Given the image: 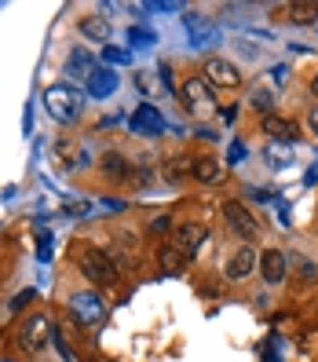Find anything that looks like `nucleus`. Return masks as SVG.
I'll use <instances>...</instances> for the list:
<instances>
[{
  "label": "nucleus",
  "instance_id": "obj_21",
  "mask_svg": "<svg viewBox=\"0 0 318 362\" xmlns=\"http://www.w3.org/2000/svg\"><path fill=\"white\" fill-rule=\"evenodd\" d=\"M102 59L110 62V66H129V62H132V52H129V48H114V45H106V48H102Z\"/></svg>",
  "mask_w": 318,
  "mask_h": 362
},
{
  "label": "nucleus",
  "instance_id": "obj_1",
  "mask_svg": "<svg viewBox=\"0 0 318 362\" xmlns=\"http://www.w3.org/2000/svg\"><path fill=\"white\" fill-rule=\"evenodd\" d=\"M45 103H48V114L59 124H73L81 117V106H84L81 92L70 88V84H52V88L45 92Z\"/></svg>",
  "mask_w": 318,
  "mask_h": 362
},
{
  "label": "nucleus",
  "instance_id": "obj_17",
  "mask_svg": "<svg viewBox=\"0 0 318 362\" xmlns=\"http://www.w3.org/2000/svg\"><path fill=\"white\" fill-rule=\"evenodd\" d=\"M289 18L300 23V26H307V23L318 18V4H311V0H296V4H289Z\"/></svg>",
  "mask_w": 318,
  "mask_h": 362
},
{
  "label": "nucleus",
  "instance_id": "obj_8",
  "mask_svg": "<svg viewBox=\"0 0 318 362\" xmlns=\"http://www.w3.org/2000/svg\"><path fill=\"white\" fill-rule=\"evenodd\" d=\"M205 238H208V230H205L201 223H183V227H176V234H172L176 249H183L187 257H194V252L205 245Z\"/></svg>",
  "mask_w": 318,
  "mask_h": 362
},
{
  "label": "nucleus",
  "instance_id": "obj_15",
  "mask_svg": "<svg viewBox=\"0 0 318 362\" xmlns=\"http://www.w3.org/2000/svg\"><path fill=\"white\" fill-rule=\"evenodd\" d=\"M264 158H267L271 168H285V165H293V146L289 143H267Z\"/></svg>",
  "mask_w": 318,
  "mask_h": 362
},
{
  "label": "nucleus",
  "instance_id": "obj_11",
  "mask_svg": "<svg viewBox=\"0 0 318 362\" xmlns=\"http://www.w3.org/2000/svg\"><path fill=\"white\" fill-rule=\"evenodd\" d=\"M264 132H267L274 143H289V146H293V139H296V136H300V132H296V124H293V121H285V117H278V114L264 117Z\"/></svg>",
  "mask_w": 318,
  "mask_h": 362
},
{
  "label": "nucleus",
  "instance_id": "obj_29",
  "mask_svg": "<svg viewBox=\"0 0 318 362\" xmlns=\"http://www.w3.org/2000/svg\"><path fill=\"white\" fill-rule=\"evenodd\" d=\"M285 77H289V70H285V66H274V81H278V84H282Z\"/></svg>",
  "mask_w": 318,
  "mask_h": 362
},
{
  "label": "nucleus",
  "instance_id": "obj_12",
  "mask_svg": "<svg viewBox=\"0 0 318 362\" xmlns=\"http://www.w3.org/2000/svg\"><path fill=\"white\" fill-rule=\"evenodd\" d=\"M252 267H257V249H249V245H245V249H238L235 257H230V264H227V279H230V282H238V279H245Z\"/></svg>",
  "mask_w": 318,
  "mask_h": 362
},
{
  "label": "nucleus",
  "instance_id": "obj_19",
  "mask_svg": "<svg viewBox=\"0 0 318 362\" xmlns=\"http://www.w3.org/2000/svg\"><path fill=\"white\" fill-rule=\"evenodd\" d=\"M187 260H190V257H187L183 249H172V245H165V249H161V267H165V271H172V274H179V271L187 267Z\"/></svg>",
  "mask_w": 318,
  "mask_h": 362
},
{
  "label": "nucleus",
  "instance_id": "obj_4",
  "mask_svg": "<svg viewBox=\"0 0 318 362\" xmlns=\"http://www.w3.org/2000/svg\"><path fill=\"white\" fill-rule=\"evenodd\" d=\"M223 216H227V227L235 230V234H242V238H257V234H260V223L252 220V212L242 202H227L223 205Z\"/></svg>",
  "mask_w": 318,
  "mask_h": 362
},
{
  "label": "nucleus",
  "instance_id": "obj_14",
  "mask_svg": "<svg viewBox=\"0 0 318 362\" xmlns=\"http://www.w3.org/2000/svg\"><path fill=\"white\" fill-rule=\"evenodd\" d=\"M66 74H70V77H84V81H88V77L95 74V66H92V52L73 48V52H70V59H66Z\"/></svg>",
  "mask_w": 318,
  "mask_h": 362
},
{
  "label": "nucleus",
  "instance_id": "obj_16",
  "mask_svg": "<svg viewBox=\"0 0 318 362\" xmlns=\"http://www.w3.org/2000/svg\"><path fill=\"white\" fill-rule=\"evenodd\" d=\"M190 176L205 180V183H216V180H220V165L212 161V158H194V165H190Z\"/></svg>",
  "mask_w": 318,
  "mask_h": 362
},
{
  "label": "nucleus",
  "instance_id": "obj_9",
  "mask_svg": "<svg viewBox=\"0 0 318 362\" xmlns=\"http://www.w3.org/2000/svg\"><path fill=\"white\" fill-rule=\"evenodd\" d=\"M183 99H187V106L190 110H212V88H208V81H201V77H190L187 84H183Z\"/></svg>",
  "mask_w": 318,
  "mask_h": 362
},
{
  "label": "nucleus",
  "instance_id": "obj_25",
  "mask_svg": "<svg viewBox=\"0 0 318 362\" xmlns=\"http://www.w3.org/2000/svg\"><path fill=\"white\" fill-rule=\"evenodd\" d=\"M252 106H257V110H264V114L271 117V106H274V103H271L267 92H257V95H252Z\"/></svg>",
  "mask_w": 318,
  "mask_h": 362
},
{
  "label": "nucleus",
  "instance_id": "obj_10",
  "mask_svg": "<svg viewBox=\"0 0 318 362\" xmlns=\"http://www.w3.org/2000/svg\"><path fill=\"white\" fill-rule=\"evenodd\" d=\"M260 271H264V282L278 286V282L285 279V252H282V249H264V257H260Z\"/></svg>",
  "mask_w": 318,
  "mask_h": 362
},
{
  "label": "nucleus",
  "instance_id": "obj_28",
  "mask_svg": "<svg viewBox=\"0 0 318 362\" xmlns=\"http://www.w3.org/2000/svg\"><path fill=\"white\" fill-rule=\"evenodd\" d=\"M307 129H311V132H318V106H314V110L307 114Z\"/></svg>",
  "mask_w": 318,
  "mask_h": 362
},
{
  "label": "nucleus",
  "instance_id": "obj_24",
  "mask_svg": "<svg viewBox=\"0 0 318 362\" xmlns=\"http://www.w3.org/2000/svg\"><path fill=\"white\" fill-rule=\"evenodd\" d=\"M102 173L106 176H124V158L121 154H106L102 158Z\"/></svg>",
  "mask_w": 318,
  "mask_h": 362
},
{
  "label": "nucleus",
  "instance_id": "obj_6",
  "mask_svg": "<svg viewBox=\"0 0 318 362\" xmlns=\"http://www.w3.org/2000/svg\"><path fill=\"white\" fill-rule=\"evenodd\" d=\"M205 81L216 84V88H235V84H242V74H238L235 62H227V59H208L205 62Z\"/></svg>",
  "mask_w": 318,
  "mask_h": 362
},
{
  "label": "nucleus",
  "instance_id": "obj_13",
  "mask_svg": "<svg viewBox=\"0 0 318 362\" xmlns=\"http://www.w3.org/2000/svg\"><path fill=\"white\" fill-rule=\"evenodd\" d=\"M114 88H117V74L114 70H95L88 77V95H95V99L114 95Z\"/></svg>",
  "mask_w": 318,
  "mask_h": 362
},
{
  "label": "nucleus",
  "instance_id": "obj_30",
  "mask_svg": "<svg viewBox=\"0 0 318 362\" xmlns=\"http://www.w3.org/2000/svg\"><path fill=\"white\" fill-rule=\"evenodd\" d=\"M311 92L318 95V74H314V81H311Z\"/></svg>",
  "mask_w": 318,
  "mask_h": 362
},
{
  "label": "nucleus",
  "instance_id": "obj_26",
  "mask_svg": "<svg viewBox=\"0 0 318 362\" xmlns=\"http://www.w3.org/2000/svg\"><path fill=\"white\" fill-rule=\"evenodd\" d=\"M230 158H235L230 165H238V161L245 158V143H242V139H235V143H230Z\"/></svg>",
  "mask_w": 318,
  "mask_h": 362
},
{
  "label": "nucleus",
  "instance_id": "obj_27",
  "mask_svg": "<svg viewBox=\"0 0 318 362\" xmlns=\"http://www.w3.org/2000/svg\"><path fill=\"white\" fill-rule=\"evenodd\" d=\"M304 183H307V187H314V183H318V161H314V165L307 168V176H304Z\"/></svg>",
  "mask_w": 318,
  "mask_h": 362
},
{
  "label": "nucleus",
  "instance_id": "obj_18",
  "mask_svg": "<svg viewBox=\"0 0 318 362\" xmlns=\"http://www.w3.org/2000/svg\"><path fill=\"white\" fill-rule=\"evenodd\" d=\"M84 37H92V40H110V23H106L102 15H92V18H84L81 23Z\"/></svg>",
  "mask_w": 318,
  "mask_h": 362
},
{
  "label": "nucleus",
  "instance_id": "obj_5",
  "mask_svg": "<svg viewBox=\"0 0 318 362\" xmlns=\"http://www.w3.org/2000/svg\"><path fill=\"white\" fill-rule=\"evenodd\" d=\"M70 308H73V315L81 318L84 326L102 322V315H106V308H102V300H99L95 293H73L70 296Z\"/></svg>",
  "mask_w": 318,
  "mask_h": 362
},
{
  "label": "nucleus",
  "instance_id": "obj_2",
  "mask_svg": "<svg viewBox=\"0 0 318 362\" xmlns=\"http://www.w3.org/2000/svg\"><path fill=\"white\" fill-rule=\"evenodd\" d=\"M77 267L84 271V279H92L95 286H114L117 282V271H114V264L106 260V252L102 249H95V245H77Z\"/></svg>",
  "mask_w": 318,
  "mask_h": 362
},
{
  "label": "nucleus",
  "instance_id": "obj_7",
  "mask_svg": "<svg viewBox=\"0 0 318 362\" xmlns=\"http://www.w3.org/2000/svg\"><path fill=\"white\" fill-rule=\"evenodd\" d=\"M48 337H52V322H48L45 315H33L30 322L23 326V337H18V344H23L26 351H40Z\"/></svg>",
  "mask_w": 318,
  "mask_h": 362
},
{
  "label": "nucleus",
  "instance_id": "obj_22",
  "mask_svg": "<svg viewBox=\"0 0 318 362\" xmlns=\"http://www.w3.org/2000/svg\"><path fill=\"white\" fill-rule=\"evenodd\" d=\"M129 40H132L136 48H151L158 37H154V30H146V26H132V30H129Z\"/></svg>",
  "mask_w": 318,
  "mask_h": 362
},
{
  "label": "nucleus",
  "instance_id": "obj_20",
  "mask_svg": "<svg viewBox=\"0 0 318 362\" xmlns=\"http://www.w3.org/2000/svg\"><path fill=\"white\" fill-rule=\"evenodd\" d=\"M183 23H187V30H190V40H194V48H201V40H205V45H212V40H216V30L198 26V15H187Z\"/></svg>",
  "mask_w": 318,
  "mask_h": 362
},
{
  "label": "nucleus",
  "instance_id": "obj_23",
  "mask_svg": "<svg viewBox=\"0 0 318 362\" xmlns=\"http://www.w3.org/2000/svg\"><path fill=\"white\" fill-rule=\"evenodd\" d=\"M190 165H194V158H176V161L165 165V176H168V180H179L183 173H190Z\"/></svg>",
  "mask_w": 318,
  "mask_h": 362
},
{
  "label": "nucleus",
  "instance_id": "obj_3",
  "mask_svg": "<svg viewBox=\"0 0 318 362\" xmlns=\"http://www.w3.org/2000/svg\"><path fill=\"white\" fill-rule=\"evenodd\" d=\"M129 132H136V136H161L165 132V117L158 114V106H151V103H143L139 110L129 117Z\"/></svg>",
  "mask_w": 318,
  "mask_h": 362
}]
</instances>
